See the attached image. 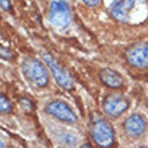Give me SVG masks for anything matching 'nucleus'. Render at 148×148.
Listing matches in <instances>:
<instances>
[{
  "label": "nucleus",
  "instance_id": "1",
  "mask_svg": "<svg viewBox=\"0 0 148 148\" xmlns=\"http://www.w3.org/2000/svg\"><path fill=\"white\" fill-rule=\"evenodd\" d=\"M92 137L94 143L101 148H110L114 143V131L104 119H94L92 123Z\"/></svg>",
  "mask_w": 148,
  "mask_h": 148
},
{
  "label": "nucleus",
  "instance_id": "2",
  "mask_svg": "<svg viewBox=\"0 0 148 148\" xmlns=\"http://www.w3.org/2000/svg\"><path fill=\"white\" fill-rule=\"evenodd\" d=\"M23 73L32 85L38 88H45L49 84V74L43 63L34 58H27L23 62Z\"/></svg>",
  "mask_w": 148,
  "mask_h": 148
},
{
  "label": "nucleus",
  "instance_id": "3",
  "mask_svg": "<svg viewBox=\"0 0 148 148\" xmlns=\"http://www.w3.org/2000/svg\"><path fill=\"white\" fill-rule=\"evenodd\" d=\"M49 20L53 26L63 28L70 23V7L63 0H53L49 8Z\"/></svg>",
  "mask_w": 148,
  "mask_h": 148
},
{
  "label": "nucleus",
  "instance_id": "4",
  "mask_svg": "<svg viewBox=\"0 0 148 148\" xmlns=\"http://www.w3.org/2000/svg\"><path fill=\"white\" fill-rule=\"evenodd\" d=\"M46 110L50 116L58 119V120L63 121V123H69V124H73L77 121V116L75 113L73 112L70 106L67 105L65 101H61V100H54V101H50L46 105Z\"/></svg>",
  "mask_w": 148,
  "mask_h": 148
},
{
  "label": "nucleus",
  "instance_id": "5",
  "mask_svg": "<svg viewBox=\"0 0 148 148\" xmlns=\"http://www.w3.org/2000/svg\"><path fill=\"white\" fill-rule=\"evenodd\" d=\"M129 108V101L121 94H109L102 102L104 112L112 119L121 116Z\"/></svg>",
  "mask_w": 148,
  "mask_h": 148
},
{
  "label": "nucleus",
  "instance_id": "6",
  "mask_svg": "<svg viewBox=\"0 0 148 148\" xmlns=\"http://www.w3.org/2000/svg\"><path fill=\"white\" fill-rule=\"evenodd\" d=\"M141 0H113L110 4V14L116 20L128 22L132 16V10L137 8Z\"/></svg>",
  "mask_w": 148,
  "mask_h": 148
},
{
  "label": "nucleus",
  "instance_id": "7",
  "mask_svg": "<svg viewBox=\"0 0 148 148\" xmlns=\"http://www.w3.org/2000/svg\"><path fill=\"white\" fill-rule=\"evenodd\" d=\"M43 59H45L46 65L49 66L50 71L53 73L55 81L58 82L63 89H71L73 88V78L69 75V73L62 66H59L57 61L50 54H43Z\"/></svg>",
  "mask_w": 148,
  "mask_h": 148
},
{
  "label": "nucleus",
  "instance_id": "8",
  "mask_svg": "<svg viewBox=\"0 0 148 148\" xmlns=\"http://www.w3.org/2000/svg\"><path fill=\"white\" fill-rule=\"evenodd\" d=\"M125 57L132 66L148 67V42L131 46L125 53Z\"/></svg>",
  "mask_w": 148,
  "mask_h": 148
},
{
  "label": "nucleus",
  "instance_id": "9",
  "mask_svg": "<svg viewBox=\"0 0 148 148\" xmlns=\"http://www.w3.org/2000/svg\"><path fill=\"white\" fill-rule=\"evenodd\" d=\"M124 131L129 137L132 139H139L147 131V120L141 114H132V116L127 117V120L124 121Z\"/></svg>",
  "mask_w": 148,
  "mask_h": 148
},
{
  "label": "nucleus",
  "instance_id": "10",
  "mask_svg": "<svg viewBox=\"0 0 148 148\" xmlns=\"http://www.w3.org/2000/svg\"><path fill=\"white\" fill-rule=\"evenodd\" d=\"M100 78L109 88H120L124 84V78L121 77V74L119 71L113 70V69H109V67L102 69L100 71Z\"/></svg>",
  "mask_w": 148,
  "mask_h": 148
},
{
  "label": "nucleus",
  "instance_id": "11",
  "mask_svg": "<svg viewBox=\"0 0 148 148\" xmlns=\"http://www.w3.org/2000/svg\"><path fill=\"white\" fill-rule=\"evenodd\" d=\"M0 100H1V112H10L11 110V104L8 101V98L1 96Z\"/></svg>",
  "mask_w": 148,
  "mask_h": 148
},
{
  "label": "nucleus",
  "instance_id": "12",
  "mask_svg": "<svg viewBox=\"0 0 148 148\" xmlns=\"http://www.w3.org/2000/svg\"><path fill=\"white\" fill-rule=\"evenodd\" d=\"M20 105L23 106L24 109H27V110H31L32 109V102L30 101V100H28V98H22V100H20Z\"/></svg>",
  "mask_w": 148,
  "mask_h": 148
},
{
  "label": "nucleus",
  "instance_id": "13",
  "mask_svg": "<svg viewBox=\"0 0 148 148\" xmlns=\"http://www.w3.org/2000/svg\"><path fill=\"white\" fill-rule=\"evenodd\" d=\"M0 4H1V8H3V10H5V11H10V10H11L10 0H0Z\"/></svg>",
  "mask_w": 148,
  "mask_h": 148
},
{
  "label": "nucleus",
  "instance_id": "14",
  "mask_svg": "<svg viewBox=\"0 0 148 148\" xmlns=\"http://www.w3.org/2000/svg\"><path fill=\"white\" fill-rule=\"evenodd\" d=\"M86 5H89V7H94V5H97L98 4V0H82Z\"/></svg>",
  "mask_w": 148,
  "mask_h": 148
},
{
  "label": "nucleus",
  "instance_id": "15",
  "mask_svg": "<svg viewBox=\"0 0 148 148\" xmlns=\"http://www.w3.org/2000/svg\"><path fill=\"white\" fill-rule=\"evenodd\" d=\"M79 148H93V147H92L90 144H84V145H81Z\"/></svg>",
  "mask_w": 148,
  "mask_h": 148
},
{
  "label": "nucleus",
  "instance_id": "16",
  "mask_svg": "<svg viewBox=\"0 0 148 148\" xmlns=\"http://www.w3.org/2000/svg\"><path fill=\"white\" fill-rule=\"evenodd\" d=\"M141 148H148V147H141Z\"/></svg>",
  "mask_w": 148,
  "mask_h": 148
}]
</instances>
